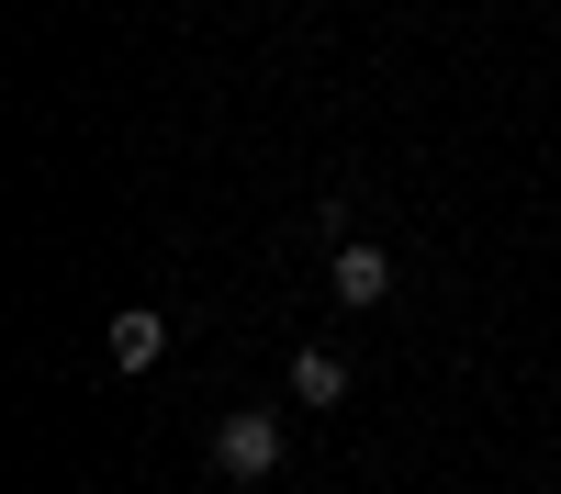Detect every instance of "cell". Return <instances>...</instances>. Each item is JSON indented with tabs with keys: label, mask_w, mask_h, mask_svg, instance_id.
<instances>
[{
	"label": "cell",
	"mask_w": 561,
	"mask_h": 494,
	"mask_svg": "<svg viewBox=\"0 0 561 494\" xmlns=\"http://www.w3.org/2000/svg\"><path fill=\"white\" fill-rule=\"evenodd\" d=\"M214 472L225 483H270L280 472V416H270V404H237V416L214 427Z\"/></svg>",
	"instance_id": "obj_1"
},
{
	"label": "cell",
	"mask_w": 561,
	"mask_h": 494,
	"mask_svg": "<svg viewBox=\"0 0 561 494\" xmlns=\"http://www.w3.org/2000/svg\"><path fill=\"white\" fill-rule=\"evenodd\" d=\"M337 303L370 314V303H393V259L370 248V237H337Z\"/></svg>",
	"instance_id": "obj_2"
},
{
	"label": "cell",
	"mask_w": 561,
	"mask_h": 494,
	"mask_svg": "<svg viewBox=\"0 0 561 494\" xmlns=\"http://www.w3.org/2000/svg\"><path fill=\"white\" fill-rule=\"evenodd\" d=\"M158 348H169V314H147V303H124V314H113V359H124V371H147Z\"/></svg>",
	"instance_id": "obj_3"
},
{
	"label": "cell",
	"mask_w": 561,
	"mask_h": 494,
	"mask_svg": "<svg viewBox=\"0 0 561 494\" xmlns=\"http://www.w3.org/2000/svg\"><path fill=\"white\" fill-rule=\"evenodd\" d=\"M293 404H348V359L337 348H304L293 359Z\"/></svg>",
	"instance_id": "obj_4"
}]
</instances>
